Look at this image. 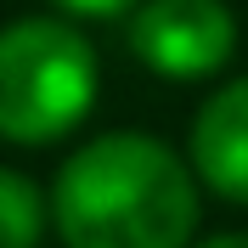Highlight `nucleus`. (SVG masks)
I'll return each mask as SVG.
<instances>
[{"label":"nucleus","mask_w":248,"mask_h":248,"mask_svg":"<svg viewBox=\"0 0 248 248\" xmlns=\"http://www.w3.org/2000/svg\"><path fill=\"white\" fill-rule=\"evenodd\" d=\"M96 102V51L62 17H17L0 29V141L51 147Z\"/></svg>","instance_id":"2"},{"label":"nucleus","mask_w":248,"mask_h":248,"mask_svg":"<svg viewBox=\"0 0 248 248\" xmlns=\"http://www.w3.org/2000/svg\"><path fill=\"white\" fill-rule=\"evenodd\" d=\"M51 226L68 248H186L198 170L141 130L96 136L51 181Z\"/></svg>","instance_id":"1"},{"label":"nucleus","mask_w":248,"mask_h":248,"mask_svg":"<svg viewBox=\"0 0 248 248\" xmlns=\"http://www.w3.org/2000/svg\"><path fill=\"white\" fill-rule=\"evenodd\" d=\"M198 248H248V232H220V237H209Z\"/></svg>","instance_id":"7"},{"label":"nucleus","mask_w":248,"mask_h":248,"mask_svg":"<svg viewBox=\"0 0 248 248\" xmlns=\"http://www.w3.org/2000/svg\"><path fill=\"white\" fill-rule=\"evenodd\" d=\"M46 220H51V203L40 198V186L0 164V248H40Z\"/></svg>","instance_id":"5"},{"label":"nucleus","mask_w":248,"mask_h":248,"mask_svg":"<svg viewBox=\"0 0 248 248\" xmlns=\"http://www.w3.org/2000/svg\"><path fill=\"white\" fill-rule=\"evenodd\" d=\"M192 170L226 203H248V74L220 85L192 119Z\"/></svg>","instance_id":"4"},{"label":"nucleus","mask_w":248,"mask_h":248,"mask_svg":"<svg viewBox=\"0 0 248 248\" xmlns=\"http://www.w3.org/2000/svg\"><path fill=\"white\" fill-rule=\"evenodd\" d=\"M57 6L74 17H119V12H136L141 0H57Z\"/></svg>","instance_id":"6"},{"label":"nucleus","mask_w":248,"mask_h":248,"mask_svg":"<svg viewBox=\"0 0 248 248\" xmlns=\"http://www.w3.org/2000/svg\"><path fill=\"white\" fill-rule=\"evenodd\" d=\"M130 51L164 79H209L237 51V17L226 0H141Z\"/></svg>","instance_id":"3"}]
</instances>
